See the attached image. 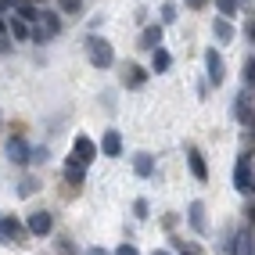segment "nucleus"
I'll list each match as a JSON object with an SVG mask.
<instances>
[{
    "instance_id": "f257e3e1",
    "label": "nucleus",
    "mask_w": 255,
    "mask_h": 255,
    "mask_svg": "<svg viewBox=\"0 0 255 255\" xmlns=\"http://www.w3.org/2000/svg\"><path fill=\"white\" fill-rule=\"evenodd\" d=\"M234 187L241 194H255V162H252V155L237 158V165H234Z\"/></svg>"
},
{
    "instance_id": "f03ea898",
    "label": "nucleus",
    "mask_w": 255,
    "mask_h": 255,
    "mask_svg": "<svg viewBox=\"0 0 255 255\" xmlns=\"http://www.w3.org/2000/svg\"><path fill=\"white\" fill-rule=\"evenodd\" d=\"M87 58L97 65V69H112V61H115L112 43H108V40H101V36H90V40H87Z\"/></svg>"
},
{
    "instance_id": "7ed1b4c3",
    "label": "nucleus",
    "mask_w": 255,
    "mask_h": 255,
    "mask_svg": "<svg viewBox=\"0 0 255 255\" xmlns=\"http://www.w3.org/2000/svg\"><path fill=\"white\" fill-rule=\"evenodd\" d=\"M7 158H11L14 165L32 162V147L25 144V137H11V140H7Z\"/></svg>"
},
{
    "instance_id": "20e7f679",
    "label": "nucleus",
    "mask_w": 255,
    "mask_h": 255,
    "mask_svg": "<svg viewBox=\"0 0 255 255\" xmlns=\"http://www.w3.org/2000/svg\"><path fill=\"white\" fill-rule=\"evenodd\" d=\"M205 72H209V83H212V87H219V83H223V58H219V50H205Z\"/></svg>"
},
{
    "instance_id": "39448f33",
    "label": "nucleus",
    "mask_w": 255,
    "mask_h": 255,
    "mask_svg": "<svg viewBox=\"0 0 255 255\" xmlns=\"http://www.w3.org/2000/svg\"><path fill=\"white\" fill-rule=\"evenodd\" d=\"M0 241H25V227L14 216H4L0 219Z\"/></svg>"
},
{
    "instance_id": "423d86ee",
    "label": "nucleus",
    "mask_w": 255,
    "mask_h": 255,
    "mask_svg": "<svg viewBox=\"0 0 255 255\" xmlns=\"http://www.w3.org/2000/svg\"><path fill=\"white\" fill-rule=\"evenodd\" d=\"M50 227H54V223H50V212H32L29 216V223H25V230L29 234H36V237H43V234H50Z\"/></svg>"
},
{
    "instance_id": "0eeeda50",
    "label": "nucleus",
    "mask_w": 255,
    "mask_h": 255,
    "mask_svg": "<svg viewBox=\"0 0 255 255\" xmlns=\"http://www.w3.org/2000/svg\"><path fill=\"white\" fill-rule=\"evenodd\" d=\"M76 158H79L83 165L97 158V144H94V140L87 137V133H79V137H76Z\"/></svg>"
},
{
    "instance_id": "6e6552de",
    "label": "nucleus",
    "mask_w": 255,
    "mask_h": 255,
    "mask_svg": "<svg viewBox=\"0 0 255 255\" xmlns=\"http://www.w3.org/2000/svg\"><path fill=\"white\" fill-rule=\"evenodd\" d=\"M187 165H191L194 180H201V183L209 180V165H205V158H201V151H198V147H191V151H187Z\"/></svg>"
},
{
    "instance_id": "1a4fd4ad",
    "label": "nucleus",
    "mask_w": 255,
    "mask_h": 255,
    "mask_svg": "<svg viewBox=\"0 0 255 255\" xmlns=\"http://www.w3.org/2000/svg\"><path fill=\"white\" fill-rule=\"evenodd\" d=\"M101 151H105L108 158H119V155H123V137H119V129H108L105 137H101Z\"/></svg>"
},
{
    "instance_id": "9d476101",
    "label": "nucleus",
    "mask_w": 255,
    "mask_h": 255,
    "mask_svg": "<svg viewBox=\"0 0 255 255\" xmlns=\"http://www.w3.org/2000/svg\"><path fill=\"white\" fill-rule=\"evenodd\" d=\"M187 223H191L194 234H205V205H201V201H191V209H187Z\"/></svg>"
},
{
    "instance_id": "9b49d317",
    "label": "nucleus",
    "mask_w": 255,
    "mask_h": 255,
    "mask_svg": "<svg viewBox=\"0 0 255 255\" xmlns=\"http://www.w3.org/2000/svg\"><path fill=\"white\" fill-rule=\"evenodd\" d=\"M234 255H255V234L252 230H241L234 237Z\"/></svg>"
},
{
    "instance_id": "f8f14e48",
    "label": "nucleus",
    "mask_w": 255,
    "mask_h": 255,
    "mask_svg": "<svg viewBox=\"0 0 255 255\" xmlns=\"http://www.w3.org/2000/svg\"><path fill=\"white\" fill-rule=\"evenodd\" d=\"M140 47L144 50H158L162 47V25H147L144 36H140Z\"/></svg>"
},
{
    "instance_id": "ddd939ff",
    "label": "nucleus",
    "mask_w": 255,
    "mask_h": 255,
    "mask_svg": "<svg viewBox=\"0 0 255 255\" xmlns=\"http://www.w3.org/2000/svg\"><path fill=\"white\" fill-rule=\"evenodd\" d=\"M40 25H43L47 36H58V32H61V18L54 11H40Z\"/></svg>"
},
{
    "instance_id": "4468645a",
    "label": "nucleus",
    "mask_w": 255,
    "mask_h": 255,
    "mask_svg": "<svg viewBox=\"0 0 255 255\" xmlns=\"http://www.w3.org/2000/svg\"><path fill=\"white\" fill-rule=\"evenodd\" d=\"M65 176H69L72 183H83V176H87V173H83V162L72 155V158H65Z\"/></svg>"
},
{
    "instance_id": "2eb2a0df",
    "label": "nucleus",
    "mask_w": 255,
    "mask_h": 255,
    "mask_svg": "<svg viewBox=\"0 0 255 255\" xmlns=\"http://www.w3.org/2000/svg\"><path fill=\"white\" fill-rule=\"evenodd\" d=\"M169 65H173V58H169V50H165V47L151 50V69H155V72H165Z\"/></svg>"
},
{
    "instance_id": "dca6fc26",
    "label": "nucleus",
    "mask_w": 255,
    "mask_h": 255,
    "mask_svg": "<svg viewBox=\"0 0 255 255\" xmlns=\"http://www.w3.org/2000/svg\"><path fill=\"white\" fill-rule=\"evenodd\" d=\"M133 173H137V176H151V173H155L151 155H137V158H133Z\"/></svg>"
},
{
    "instance_id": "f3484780",
    "label": "nucleus",
    "mask_w": 255,
    "mask_h": 255,
    "mask_svg": "<svg viewBox=\"0 0 255 255\" xmlns=\"http://www.w3.org/2000/svg\"><path fill=\"white\" fill-rule=\"evenodd\" d=\"M144 79H147V72L140 69V65H126V83H129V87H140Z\"/></svg>"
},
{
    "instance_id": "a211bd4d",
    "label": "nucleus",
    "mask_w": 255,
    "mask_h": 255,
    "mask_svg": "<svg viewBox=\"0 0 255 255\" xmlns=\"http://www.w3.org/2000/svg\"><path fill=\"white\" fill-rule=\"evenodd\" d=\"M216 7L223 11V18H234V14H241V0H216Z\"/></svg>"
},
{
    "instance_id": "6ab92c4d",
    "label": "nucleus",
    "mask_w": 255,
    "mask_h": 255,
    "mask_svg": "<svg viewBox=\"0 0 255 255\" xmlns=\"http://www.w3.org/2000/svg\"><path fill=\"white\" fill-rule=\"evenodd\" d=\"M18 18L22 22H40V7L36 4H18Z\"/></svg>"
},
{
    "instance_id": "aec40b11",
    "label": "nucleus",
    "mask_w": 255,
    "mask_h": 255,
    "mask_svg": "<svg viewBox=\"0 0 255 255\" xmlns=\"http://www.w3.org/2000/svg\"><path fill=\"white\" fill-rule=\"evenodd\" d=\"M216 36H219V40H234V29H230L227 18H216Z\"/></svg>"
},
{
    "instance_id": "412c9836",
    "label": "nucleus",
    "mask_w": 255,
    "mask_h": 255,
    "mask_svg": "<svg viewBox=\"0 0 255 255\" xmlns=\"http://www.w3.org/2000/svg\"><path fill=\"white\" fill-rule=\"evenodd\" d=\"M11 32H14L18 40H25V36H29V25H25L22 18H11Z\"/></svg>"
},
{
    "instance_id": "4be33fe9",
    "label": "nucleus",
    "mask_w": 255,
    "mask_h": 255,
    "mask_svg": "<svg viewBox=\"0 0 255 255\" xmlns=\"http://www.w3.org/2000/svg\"><path fill=\"white\" fill-rule=\"evenodd\" d=\"M245 79L255 87V58H248V65H245Z\"/></svg>"
},
{
    "instance_id": "5701e85b",
    "label": "nucleus",
    "mask_w": 255,
    "mask_h": 255,
    "mask_svg": "<svg viewBox=\"0 0 255 255\" xmlns=\"http://www.w3.org/2000/svg\"><path fill=\"white\" fill-rule=\"evenodd\" d=\"M173 18H176V7L165 4V7H162V22H173Z\"/></svg>"
},
{
    "instance_id": "b1692460",
    "label": "nucleus",
    "mask_w": 255,
    "mask_h": 255,
    "mask_svg": "<svg viewBox=\"0 0 255 255\" xmlns=\"http://www.w3.org/2000/svg\"><path fill=\"white\" fill-rule=\"evenodd\" d=\"M61 11H69V14H76V11H79V0H61Z\"/></svg>"
},
{
    "instance_id": "393cba45",
    "label": "nucleus",
    "mask_w": 255,
    "mask_h": 255,
    "mask_svg": "<svg viewBox=\"0 0 255 255\" xmlns=\"http://www.w3.org/2000/svg\"><path fill=\"white\" fill-rule=\"evenodd\" d=\"M58 248H61V252H65V255H76V245H72V241H69V237H65V241H58Z\"/></svg>"
},
{
    "instance_id": "a878e982",
    "label": "nucleus",
    "mask_w": 255,
    "mask_h": 255,
    "mask_svg": "<svg viewBox=\"0 0 255 255\" xmlns=\"http://www.w3.org/2000/svg\"><path fill=\"white\" fill-rule=\"evenodd\" d=\"M32 162H47V147H36V151H32Z\"/></svg>"
},
{
    "instance_id": "bb28decb",
    "label": "nucleus",
    "mask_w": 255,
    "mask_h": 255,
    "mask_svg": "<svg viewBox=\"0 0 255 255\" xmlns=\"http://www.w3.org/2000/svg\"><path fill=\"white\" fill-rule=\"evenodd\" d=\"M133 209H137V216H147V201H144V198H137V205H133Z\"/></svg>"
},
{
    "instance_id": "cd10ccee",
    "label": "nucleus",
    "mask_w": 255,
    "mask_h": 255,
    "mask_svg": "<svg viewBox=\"0 0 255 255\" xmlns=\"http://www.w3.org/2000/svg\"><path fill=\"white\" fill-rule=\"evenodd\" d=\"M115 255H140V252H137V248H133V245H123V248H119Z\"/></svg>"
},
{
    "instance_id": "c85d7f7f",
    "label": "nucleus",
    "mask_w": 255,
    "mask_h": 255,
    "mask_svg": "<svg viewBox=\"0 0 255 255\" xmlns=\"http://www.w3.org/2000/svg\"><path fill=\"white\" fill-rule=\"evenodd\" d=\"M187 7H191V11H201V7H205V0H187Z\"/></svg>"
},
{
    "instance_id": "c756f323",
    "label": "nucleus",
    "mask_w": 255,
    "mask_h": 255,
    "mask_svg": "<svg viewBox=\"0 0 255 255\" xmlns=\"http://www.w3.org/2000/svg\"><path fill=\"white\" fill-rule=\"evenodd\" d=\"M83 255H108V252H105V248H87Z\"/></svg>"
},
{
    "instance_id": "7c9ffc66",
    "label": "nucleus",
    "mask_w": 255,
    "mask_h": 255,
    "mask_svg": "<svg viewBox=\"0 0 255 255\" xmlns=\"http://www.w3.org/2000/svg\"><path fill=\"white\" fill-rule=\"evenodd\" d=\"M7 50H11V43H7L4 36H0V54H7Z\"/></svg>"
},
{
    "instance_id": "2f4dec72",
    "label": "nucleus",
    "mask_w": 255,
    "mask_h": 255,
    "mask_svg": "<svg viewBox=\"0 0 255 255\" xmlns=\"http://www.w3.org/2000/svg\"><path fill=\"white\" fill-rule=\"evenodd\" d=\"M248 40H255V22H252V25H248Z\"/></svg>"
},
{
    "instance_id": "473e14b6",
    "label": "nucleus",
    "mask_w": 255,
    "mask_h": 255,
    "mask_svg": "<svg viewBox=\"0 0 255 255\" xmlns=\"http://www.w3.org/2000/svg\"><path fill=\"white\" fill-rule=\"evenodd\" d=\"M248 216H252V223H255V205H252V209H248Z\"/></svg>"
},
{
    "instance_id": "72a5a7b5",
    "label": "nucleus",
    "mask_w": 255,
    "mask_h": 255,
    "mask_svg": "<svg viewBox=\"0 0 255 255\" xmlns=\"http://www.w3.org/2000/svg\"><path fill=\"white\" fill-rule=\"evenodd\" d=\"M155 255H173V252H165V248H158V252H155Z\"/></svg>"
},
{
    "instance_id": "f704fd0d",
    "label": "nucleus",
    "mask_w": 255,
    "mask_h": 255,
    "mask_svg": "<svg viewBox=\"0 0 255 255\" xmlns=\"http://www.w3.org/2000/svg\"><path fill=\"white\" fill-rule=\"evenodd\" d=\"M0 36H4V18H0Z\"/></svg>"
},
{
    "instance_id": "c9c22d12",
    "label": "nucleus",
    "mask_w": 255,
    "mask_h": 255,
    "mask_svg": "<svg viewBox=\"0 0 255 255\" xmlns=\"http://www.w3.org/2000/svg\"><path fill=\"white\" fill-rule=\"evenodd\" d=\"M4 7H7V0H0V11H4Z\"/></svg>"
},
{
    "instance_id": "e433bc0d",
    "label": "nucleus",
    "mask_w": 255,
    "mask_h": 255,
    "mask_svg": "<svg viewBox=\"0 0 255 255\" xmlns=\"http://www.w3.org/2000/svg\"><path fill=\"white\" fill-rule=\"evenodd\" d=\"M25 4H32V0H25Z\"/></svg>"
}]
</instances>
